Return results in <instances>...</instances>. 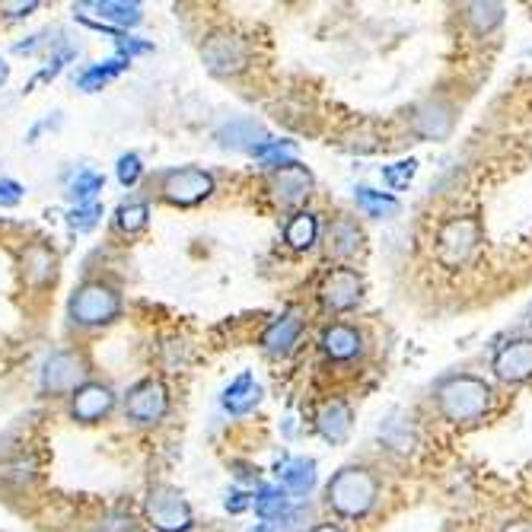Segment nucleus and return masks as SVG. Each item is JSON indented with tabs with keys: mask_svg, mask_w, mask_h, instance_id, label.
I'll return each mask as SVG.
<instances>
[{
	"mask_svg": "<svg viewBox=\"0 0 532 532\" xmlns=\"http://www.w3.org/2000/svg\"><path fill=\"white\" fill-rule=\"evenodd\" d=\"M453 125H456V109L443 99H427L415 112V131L424 141H443V137H450Z\"/></svg>",
	"mask_w": 532,
	"mask_h": 532,
	"instance_id": "obj_13",
	"label": "nucleus"
},
{
	"mask_svg": "<svg viewBox=\"0 0 532 532\" xmlns=\"http://www.w3.org/2000/svg\"><path fill=\"white\" fill-rule=\"evenodd\" d=\"M300 332H303V322H300V316H297V313H284L281 319H274V322L268 325V329H265V335H262V345H265V351H268V354H274V357H284V354H290V348L297 345Z\"/></svg>",
	"mask_w": 532,
	"mask_h": 532,
	"instance_id": "obj_15",
	"label": "nucleus"
},
{
	"mask_svg": "<svg viewBox=\"0 0 532 532\" xmlns=\"http://www.w3.org/2000/svg\"><path fill=\"white\" fill-rule=\"evenodd\" d=\"M360 294H364V281H360V274L354 268H335L325 274V281L319 284V300L325 310H335V313H345L354 310L360 303Z\"/></svg>",
	"mask_w": 532,
	"mask_h": 532,
	"instance_id": "obj_9",
	"label": "nucleus"
},
{
	"mask_svg": "<svg viewBox=\"0 0 532 532\" xmlns=\"http://www.w3.org/2000/svg\"><path fill=\"white\" fill-rule=\"evenodd\" d=\"M494 373L504 383H526L532 376V338H517L494 354Z\"/></svg>",
	"mask_w": 532,
	"mask_h": 532,
	"instance_id": "obj_12",
	"label": "nucleus"
},
{
	"mask_svg": "<svg viewBox=\"0 0 532 532\" xmlns=\"http://www.w3.org/2000/svg\"><path fill=\"white\" fill-rule=\"evenodd\" d=\"M147 517H150L153 529H160V532H188V529H192V523H195L188 501L169 485H157L150 491Z\"/></svg>",
	"mask_w": 532,
	"mask_h": 532,
	"instance_id": "obj_5",
	"label": "nucleus"
},
{
	"mask_svg": "<svg viewBox=\"0 0 532 532\" xmlns=\"http://www.w3.org/2000/svg\"><path fill=\"white\" fill-rule=\"evenodd\" d=\"M214 195V176L204 173V169H173L163 179V198L169 204H179V208H192V204L204 201Z\"/></svg>",
	"mask_w": 532,
	"mask_h": 532,
	"instance_id": "obj_6",
	"label": "nucleus"
},
{
	"mask_svg": "<svg viewBox=\"0 0 532 532\" xmlns=\"http://www.w3.org/2000/svg\"><path fill=\"white\" fill-rule=\"evenodd\" d=\"M507 532H532V526H526V523H520V526H510Z\"/></svg>",
	"mask_w": 532,
	"mask_h": 532,
	"instance_id": "obj_41",
	"label": "nucleus"
},
{
	"mask_svg": "<svg viewBox=\"0 0 532 532\" xmlns=\"http://www.w3.org/2000/svg\"><path fill=\"white\" fill-rule=\"evenodd\" d=\"M96 192H102V176H96V173H80L71 182V188H67V195H71V201H77V208L93 204Z\"/></svg>",
	"mask_w": 532,
	"mask_h": 532,
	"instance_id": "obj_31",
	"label": "nucleus"
},
{
	"mask_svg": "<svg viewBox=\"0 0 532 532\" xmlns=\"http://www.w3.org/2000/svg\"><path fill=\"white\" fill-rule=\"evenodd\" d=\"M418 173V160H402V163H392L383 169V179L392 185V188H408V182L415 179Z\"/></svg>",
	"mask_w": 532,
	"mask_h": 532,
	"instance_id": "obj_33",
	"label": "nucleus"
},
{
	"mask_svg": "<svg viewBox=\"0 0 532 532\" xmlns=\"http://www.w3.org/2000/svg\"><path fill=\"white\" fill-rule=\"evenodd\" d=\"M255 513L265 520V523H271V520H278L281 513L287 510V497H284V491L281 488H274V485H262L259 491H255Z\"/></svg>",
	"mask_w": 532,
	"mask_h": 532,
	"instance_id": "obj_26",
	"label": "nucleus"
},
{
	"mask_svg": "<svg viewBox=\"0 0 532 532\" xmlns=\"http://www.w3.org/2000/svg\"><path fill=\"white\" fill-rule=\"evenodd\" d=\"M360 239H364V233H360V227L354 220H335L329 227V255H335V259H348V255H354L360 249Z\"/></svg>",
	"mask_w": 532,
	"mask_h": 532,
	"instance_id": "obj_22",
	"label": "nucleus"
},
{
	"mask_svg": "<svg viewBox=\"0 0 532 532\" xmlns=\"http://www.w3.org/2000/svg\"><path fill=\"white\" fill-rule=\"evenodd\" d=\"M437 405L446 421L453 424H469L478 421L491 408V386L478 376H453L437 389Z\"/></svg>",
	"mask_w": 532,
	"mask_h": 532,
	"instance_id": "obj_2",
	"label": "nucleus"
},
{
	"mask_svg": "<svg viewBox=\"0 0 532 532\" xmlns=\"http://www.w3.org/2000/svg\"><path fill=\"white\" fill-rule=\"evenodd\" d=\"M376 494H380V485H376V475L364 466H348L332 475L329 488H325V501L341 517H364L370 513V507L376 504Z\"/></svg>",
	"mask_w": 532,
	"mask_h": 532,
	"instance_id": "obj_1",
	"label": "nucleus"
},
{
	"mask_svg": "<svg viewBox=\"0 0 532 532\" xmlns=\"http://www.w3.org/2000/svg\"><path fill=\"white\" fill-rule=\"evenodd\" d=\"M122 313V297L118 290L102 284V281H90L74 290L71 297V319L77 325H87V329H96V325H109Z\"/></svg>",
	"mask_w": 532,
	"mask_h": 532,
	"instance_id": "obj_3",
	"label": "nucleus"
},
{
	"mask_svg": "<svg viewBox=\"0 0 532 532\" xmlns=\"http://www.w3.org/2000/svg\"><path fill=\"white\" fill-rule=\"evenodd\" d=\"M278 482H281L284 491L297 494V497L310 494L313 485H316V462L313 459H303V456L287 459L284 466L278 469Z\"/></svg>",
	"mask_w": 532,
	"mask_h": 532,
	"instance_id": "obj_19",
	"label": "nucleus"
},
{
	"mask_svg": "<svg viewBox=\"0 0 532 532\" xmlns=\"http://www.w3.org/2000/svg\"><path fill=\"white\" fill-rule=\"evenodd\" d=\"M7 10H13L10 16H26V13L36 10V4H20V7H7Z\"/></svg>",
	"mask_w": 532,
	"mask_h": 532,
	"instance_id": "obj_38",
	"label": "nucleus"
},
{
	"mask_svg": "<svg viewBox=\"0 0 532 532\" xmlns=\"http://www.w3.org/2000/svg\"><path fill=\"white\" fill-rule=\"evenodd\" d=\"M217 137H220L223 147H243V150H252V153L268 141L265 128H259L255 122H249V118H236V122L223 125Z\"/></svg>",
	"mask_w": 532,
	"mask_h": 532,
	"instance_id": "obj_20",
	"label": "nucleus"
},
{
	"mask_svg": "<svg viewBox=\"0 0 532 532\" xmlns=\"http://www.w3.org/2000/svg\"><path fill=\"white\" fill-rule=\"evenodd\" d=\"M115 173H118V182L122 185H134L137 179H141V173H144V166H141V157L137 153H125L122 160H118V166H115Z\"/></svg>",
	"mask_w": 532,
	"mask_h": 532,
	"instance_id": "obj_34",
	"label": "nucleus"
},
{
	"mask_svg": "<svg viewBox=\"0 0 532 532\" xmlns=\"http://www.w3.org/2000/svg\"><path fill=\"white\" fill-rule=\"evenodd\" d=\"M23 201V185L13 179H0V208H13Z\"/></svg>",
	"mask_w": 532,
	"mask_h": 532,
	"instance_id": "obj_35",
	"label": "nucleus"
},
{
	"mask_svg": "<svg viewBox=\"0 0 532 532\" xmlns=\"http://www.w3.org/2000/svg\"><path fill=\"white\" fill-rule=\"evenodd\" d=\"M246 507H249V497H246L243 491H230V494H227V510H230V513H243Z\"/></svg>",
	"mask_w": 532,
	"mask_h": 532,
	"instance_id": "obj_37",
	"label": "nucleus"
},
{
	"mask_svg": "<svg viewBox=\"0 0 532 532\" xmlns=\"http://www.w3.org/2000/svg\"><path fill=\"white\" fill-rule=\"evenodd\" d=\"M354 198H357V208L364 211L367 217L383 220V217L399 214V201L396 198L386 195V192H373V188H367V185H360L354 192Z\"/></svg>",
	"mask_w": 532,
	"mask_h": 532,
	"instance_id": "obj_23",
	"label": "nucleus"
},
{
	"mask_svg": "<svg viewBox=\"0 0 532 532\" xmlns=\"http://www.w3.org/2000/svg\"><path fill=\"white\" fill-rule=\"evenodd\" d=\"M204 64H208L214 74H239V71H246V64H249V42L233 36V32H214V36L204 42Z\"/></svg>",
	"mask_w": 532,
	"mask_h": 532,
	"instance_id": "obj_8",
	"label": "nucleus"
},
{
	"mask_svg": "<svg viewBox=\"0 0 532 532\" xmlns=\"http://www.w3.org/2000/svg\"><path fill=\"white\" fill-rule=\"evenodd\" d=\"M77 10H93L102 23L115 26H137L141 23V4H125V0H96V4H80Z\"/></svg>",
	"mask_w": 532,
	"mask_h": 532,
	"instance_id": "obj_21",
	"label": "nucleus"
},
{
	"mask_svg": "<svg viewBox=\"0 0 532 532\" xmlns=\"http://www.w3.org/2000/svg\"><path fill=\"white\" fill-rule=\"evenodd\" d=\"M115 405V392L109 386H102V383H83L77 392H74V402H71V411H74V418L77 421H99V418H106L109 411Z\"/></svg>",
	"mask_w": 532,
	"mask_h": 532,
	"instance_id": "obj_14",
	"label": "nucleus"
},
{
	"mask_svg": "<svg viewBox=\"0 0 532 532\" xmlns=\"http://www.w3.org/2000/svg\"><path fill=\"white\" fill-rule=\"evenodd\" d=\"M322 351L329 354L332 360H354L360 351H364V338L354 329V325H329V329L322 332Z\"/></svg>",
	"mask_w": 532,
	"mask_h": 532,
	"instance_id": "obj_16",
	"label": "nucleus"
},
{
	"mask_svg": "<svg viewBox=\"0 0 532 532\" xmlns=\"http://www.w3.org/2000/svg\"><path fill=\"white\" fill-rule=\"evenodd\" d=\"M316 236H319V220H316V214H310V211H300V214H294L290 217V223H287V243H290V249H310L313 243H316Z\"/></svg>",
	"mask_w": 532,
	"mask_h": 532,
	"instance_id": "obj_24",
	"label": "nucleus"
},
{
	"mask_svg": "<svg viewBox=\"0 0 532 532\" xmlns=\"http://www.w3.org/2000/svg\"><path fill=\"white\" fill-rule=\"evenodd\" d=\"M310 532H345L341 526H332V523H319V526H313Z\"/></svg>",
	"mask_w": 532,
	"mask_h": 532,
	"instance_id": "obj_39",
	"label": "nucleus"
},
{
	"mask_svg": "<svg viewBox=\"0 0 532 532\" xmlns=\"http://www.w3.org/2000/svg\"><path fill=\"white\" fill-rule=\"evenodd\" d=\"M26 274L36 284H45L48 278H55V255H51L45 246H36L26 252Z\"/></svg>",
	"mask_w": 532,
	"mask_h": 532,
	"instance_id": "obj_28",
	"label": "nucleus"
},
{
	"mask_svg": "<svg viewBox=\"0 0 532 532\" xmlns=\"http://www.w3.org/2000/svg\"><path fill=\"white\" fill-rule=\"evenodd\" d=\"M7 74H10V71H7V64H4V61H0V83H4V80H7Z\"/></svg>",
	"mask_w": 532,
	"mask_h": 532,
	"instance_id": "obj_42",
	"label": "nucleus"
},
{
	"mask_svg": "<svg viewBox=\"0 0 532 532\" xmlns=\"http://www.w3.org/2000/svg\"><path fill=\"white\" fill-rule=\"evenodd\" d=\"M466 20L475 26V32H491L497 23L504 20V7L501 4H469Z\"/></svg>",
	"mask_w": 532,
	"mask_h": 532,
	"instance_id": "obj_29",
	"label": "nucleus"
},
{
	"mask_svg": "<svg viewBox=\"0 0 532 532\" xmlns=\"http://www.w3.org/2000/svg\"><path fill=\"white\" fill-rule=\"evenodd\" d=\"M99 217H102V208H99V204H83V208H74L71 214H67V227L77 230V233H87V230L96 227Z\"/></svg>",
	"mask_w": 532,
	"mask_h": 532,
	"instance_id": "obj_32",
	"label": "nucleus"
},
{
	"mask_svg": "<svg viewBox=\"0 0 532 532\" xmlns=\"http://www.w3.org/2000/svg\"><path fill=\"white\" fill-rule=\"evenodd\" d=\"M125 411H128V418L137 421V424H157V421H163L166 411H169V392H166V386L157 383V380L137 383L128 392Z\"/></svg>",
	"mask_w": 532,
	"mask_h": 532,
	"instance_id": "obj_10",
	"label": "nucleus"
},
{
	"mask_svg": "<svg viewBox=\"0 0 532 532\" xmlns=\"http://www.w3.org/2000/svg\"><path fill=\"white\" fill-rule=\"evenodd\" d=\"M147 220H150V208H147L144 201H128V204H122V208L115 211V227L122 230V233L144 230Z\"/></svg>",
	"mask_w": 532,
	"mask_h": 532,
	"instance_id": "obj_27",
	"label": "nucleus"
},
{
	"mask_svg": "<svg viewBox=\"0 0 532 532\" xmlns=\"http://www.w3.org/2000/svg\"><path fill=\"white\" fill-rule=\"evenodd\" d=\"M259 402H262V386L255 383L252 373L236 376V380L227 386V392H223V408H227L230 415H249Z\"/></svg>",
	"mask_w": 532,
	"mask_h": 532,
	"instance_id": "obj_17",
	"label": "nucleus"
},
{
	"mask_svg": "<svg viewBox=\"0 0 532 532\" xmlns=\"http://www.w3.org/2000/svg\"><path fill=\"white\" fill-rule=\"evenodd\" d=\"M128 58H122V55H118V58H112V61H106V64H96V67H90V71H83L80 74V90H102V87H106V83L109 80H115L118 74H125L128 71Z\"/></svg>",
	"mask_w": 532,
	"mask_h": 532,
	"instance_id": "obj_25",
	"label": "nucleus"
},
{
	"mask_svg": "<svg viewBox=\"0 0 532 532\" xmlns=\"http://www.w3.org/2000/svg\"><path fill=\"white\" fill-rule=\"evenodd\" d=\"M294 153L297 147L290 144V141H265L259 150H255V157H259L265 166H287V163H294Z\"/></svg>",
	"mask_w": 532,
	"mask_h": 532,
	"instance_id": "obj_30",
	"label": "nucleus"
},
{
	"mask_svg": "<svg viewBox=\"0 0 532 532\" xmlns=\"http://www.w3.org/2000/svg\"><path fill=\"white\" fill-rule=\"evenodd\" d=\"M482 239V227H478L475 217H453L446 220L440 233H437V259L443 268H462Z\"/></svg>",
	"mask_w": 532,
	"mask_h": 532,
	"instance_id": "obj_4",
	"label": "nucleus"
},
{
	"mask_svg": "<svg viewBox=\"0 0 532 532\" xmlns=\"http://www.w3.org/2000/svg\"><path fill=\"white\" fill-rule=\"evenodd\" d=\"M87 376V364L74 351H58L45 360L42 367V389L51 396H64V392H77Z\"/></svg>",
	"mask_w": 532,
	"mask_h": 532,
	"instance_id": "obj_7",
	"label": "nucleus"
},
{
	"mask_svg": "<svg viewBox=\"0 0 532 532\" xmlns=\"http://www.w3.org/2000/svg\"><path fill=\"white\" fill-rule=\"evenodd\" d=\"M249 532H271V526H268V523H255Z\"/></svg>",
	"mask_w": 532,
	"mask_h": 532,
	"instance_id": "obj_40",
	"label": "nucleus"
},
{
	"mask_svg": "<svg viewBox=\"0 0 532 532\" xmlns=\"http://www.w3.org/2000/svg\"><path fill=\"white\" fill-rule=\"evenodd\" d=\"M271 192H274V198H278L281 204H287V208H294V204H303L306 195L313 192L310 169L300 166V163H287V166H281V169H274Z\"/></svg>",
	"mask_w": 532,
	"mask_h": 532,
	"instance_id": "obj_11",
	"label": "nucleus"
},
{
	"mask_svg": "<svg viewBox=\"0 0 532 532\" xmlns=\"http://www.w3.org/2000/svg\"><path fill=\"white\" fill-rule=\"evenodd\" d=\"M351 408L348 402H341V399H332V402H325L322 411H319V418H316V427H319V434L329 440V443H341L348 437L351 431Z\"/></svg>",
	"mask_w": 532,
	"mask_h": 532,
	"instance_id": "obj_18",
	"label": "nucleus"
},
{
	"mask_svg": "<svg viewBox=\"0 0 532 532\" xmlns=\"http://www.w3.org/2000/svg\"><path fill=\"white\" fill-rule=\"evenodd\" d=\"M115 42H118V51H122V58H128V61H131V55H144V51H150L147 42H134L125 36H115Z\"/></svg>",
	"mask_w": 532,
	"mask_h": 532,
	"instance_id": "obj_36",
	"label": "nucleus"
}]
</instances>
